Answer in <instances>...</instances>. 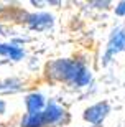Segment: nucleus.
I'll return each instance as SVG.
<instances>
[{
  "label": "nucleus",
  "mask_w": 125,
  "mask_h": 127,
  "mask_svg": "<svg viewBox=\"0 0 125 127\" xmlns=\"http://www.w3.org/2000/svg\"><path fill=\"white\" fill-rule=\"evenodd\" d=\"M48 74L53 79L66 81L76 88H82L92 79L91 69L77 60H56L48 64Z\"/></svg>",
  "instance_id": "nucleus-1"
},
{
  "label": "nucleus",
  "mask_w": 125,
  "mask_h": 127,
  "mask_svg": "<svg viewBox=\"0 0 125 127\" xmlns=\"http://www.w3.org/2000/svg\"><path fill=\"white\" fill-rule=\"evenodd\" d=\"M120 51H125V28H115L109 38V43H107L104 63H109L112 56H115Z\"/></svg>",
  "instance_id": "nucleus-2"
},
{
  "label": "nucleus",
  "mask_w": 125,
  "mask_h": 127,
  "mask_svg": "<svg viewBox=\"0 0 125 127\" xmlns=\"http://www.w3.org/2000/svg\"><path fill=\"white\" fill-rule=\"evenodd\" d=\"M64 116H66V111L61 107L59 104H56L54 101H50L46 102L45 109L41 112V117H43V126H56V124H61L64 121Z\"/></svg>",
  "instance_id": "nucleus-3"
},
{
  "label": "nucleus",
  "mask_w": 125,
  "mask_h": 127,
  "mask_svg": "<svg viewBox=\"0 0 125 127\" xmlns=\"http://www.w3.org/2000/svg\"><path fill=\"white\" fill-rule=\"evenodd\" d=\"M110 112V106L104 101V102H97L87 107L84 111V121H87V122L94 124V126H99V124L107 117V114Z\"/></svg>",
  "instance_id": "nucleus-4"
},
{
  "label": "nucleus",
  "mask_w": 125,
  "mask_h": 127,
  "mask_svg": "<svg viewBox=\"0 0 125 127\" xmlns=\"http://www.w3.org/2000/svg\"><path fill=\"white\" fill-rule=\"evenodd\" d=\"M26 23L31 30L43 32V30H48L53 27V17L50 13H33V15H28Z\"/></svg>",
  "instance_id": "nucleus-5"
},
{
  "label": "nucleus",
  "mask_w": 125,
  "mask_h": 127,
  "mask_svg": "<svg viewBox=\"0 0 125 127\" xmlns=\"http://www.w3.org/2000/svg\"><path fill=\"white\" fill-rule=\"evenodd\" d=\"M25 106H26V114H40L43 112V109L46 106L45 96L40 93H31L25 99Z\"/></svg>",
  "instance_id": "nucleus-6"
},
{
  "label": "nucleus",
  "mask_w": 125,
  "mask_h": 127,
  "mask_svg": "<svg viewBox=\"0 0 125 127\" xmlns=\"http://www.w3.org/2000/svg\"><path fill=\"white\" fill-rule=\"evenodd\" d=\"M0 56H7L13 61H18L25 56V51L15 43H0Z\"/></svg>",
  "instance_id": "nucleus-7"
},
{
  "label": "nucleus",
  "mask_w": 125,
  "mask_h": 127,
  "mask_svg": "<svg viewBox=\"0 0 125 127\" xmlns=\"http://www.w3.org/2000/svg\"><path fill=\"white\" fill-rule=\"evenodd\" d=\"M115 13L119 15V17H124L125 15V2H120V3L115 7Z\"/></svg>",
  "instance_id": "nucleus-8"
},
{
  "label": "nucleus",
  "mask_w": 125,
  "mask_h": 127,
  "mask_svg": "<svg viewBox=\"0 0 125 127\" xmlns=\"http://www.w3.org/2000/svg\"><path fill=\"white\" fill-rule=\"evenodd\" d=\"M3 112H5V102L0 101V114H3Z\"/></svg>",
  "instance_id": "nucleus-9"
}]
</instances>
